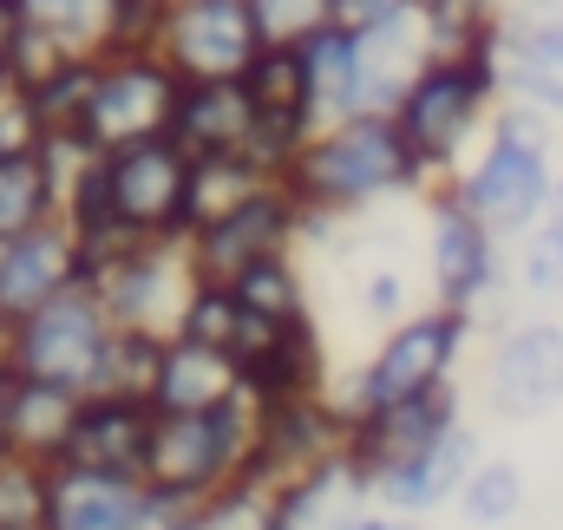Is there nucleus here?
Returning a JSON list of instances; mask_svg holds the SVG:
<instances>
[{
    "label": "nucleus",
    "instance_id": "nucleus-1",
    "mask_svg": "<svg viewBox=\"0 0 563 530\" xmlns=\"http://www.w3.org/2000/svg\"><path fill=\"white\" fill-rule=\"evenodd\" d=\"M282 184H288V197L308 217H341V223L380 210L387 197L432 190V177H426V164L413 157V144H407L394 112L328 119L321 132L308 137V151L295 157V170Z\"/></svg>",
    "mask_w": 563,
    "mask_h": 530
},
{
    "label": "nucleus",
    "instance_id": "nucleus-2",
    "mask_svg": "<svg viewBox=\"0 0 563 530\" xmlns=\"http://www.w3.org/2000/svg\"><path fill=\"white\" fill-rule=\"evenodd\" d=\"M558 119H544L538 106H518V99H505L498 112H492V132L485 144L459 164V177H445L505 243H518L525 230H538L544 223V210H551V197H558Z\"/></svg>",
    "mask_w": 563,
    "mask_h": 530
},
{
    "label": "nucleus",
    "instance_id": "nucleus-3",
    "mask_svg": "<svg viewBox=\"0 0 563 530\" xmlns=\"http://www.w3.org/2000/svg\"><path fill=\"white\" fill-rule=\"evenodd\" d=\"M505 106V40L498 46H472V53H432L413 92L394 106L400 132L413 144L432 184L459 177V164L472 157L478 132H492V112Z\"/></svg>",
    "mask_w": 563,
    "mask_h": 530
},
{
    "label": "nucleus",
    "instance_id": "nucleus-4",
    "mask_svg": "<svg viewBox=\"0 0 563 530\" xmlns=\"http://www.w3.org/2000/svg\"><path fill=\"white\" fill-rule=\"evenodd\" d=\"M250 452H256V399L250 394L210 406V412H157L139 478L170 511H203L217 492L243 478Z\"/></svg>",
    "mask_w": 563,
    "mask_h": 530
},
{
    "label": "nucleus",
    "instance_id": "nucleus-5",
    "mask_svg": "<svg viewBox=\"0 0 563 530\" xmlns=\"http://www.w3.org/2000/svg\"><path fill=\"white\" fill-rule=\"evenodd\" d=\"M472 314L465 308H413L407 321L380 328V341L354 361L347 380H334L341 412H380V406H400V399H420L432 387H452L459 367H465V341H472Z\"/></svg>",
    "mask_w": 563,
    "mask_h": 530
},
{
    "label": "nucleus",
    "instance_id": "nucleus-6",
    "mask_svg": "<svg viewBox=\"0 0 563 530\" xmlns=\"http://www.w3.org/2000/svg\"><path fill=\"white\" fill-rule=\"evenodd\" d=\"M190 177H197V157L177 137H139V144L106 151L73 190H92L144 243H184L190 236Z\"/></svg>",
    "mask_w": 563,
    "mask_h": 530
},
{
    "label": "nucleus",
    "instance_id": "nucleus-7",
    "mask_svg": "<svg viewBox=\"0 0 563 530\" xmlns=\"http://www.w3.org/2000/svg\"><path fill=\"white\" fill-rule=\"evenodd\" d=\"M112 341H119V321H112V308L99 301L92 281H73L66 295H53L46 308H33L20 328H7L13 374L59 380L73 394H99L106 361H112Z\"/></svg>",
    "mask_w": 563,
    "mask_h": 530
},
{
    "label": "nucleus",
    "instance_id": "nucleus-8",
    "mask_svg": "<svg viewBox=\"0 0 563 530\" xmlns=\"http://www.w3.org/2000/svg\"><path fill=\"white\" fill-rule=\"evenodd\" d=\"M426 288L432 301L465 308L472 321L511 288V243L452 184L426 190Z\"/></svg>",
    "mask_w": 563,
    "mask_h": 530
},
{
    "label": "nucleus",
    "instance_id": "nucleus-9",
    "mask_svg": "<svg viewBox=\"0 0 563 530\" xmlns=\"http://www.w3.org/2000/svg\"><path fill=\"white\" fill-rule=\"evenodd\" d=\"M184 86L190 79L164 53H106L92 106H86V137L99 151L139 144V137H170L177 106H184Z\"/></svg>",
    "mask_w": 563,
    "mask_h": 530
},
{
    "label": "nucleus",
    "instance_id": "nucleus-10",
    "mask_svg": "<svg viewBox=\"0 0 563 530\" xmlns=\"http://www.w3.org/2000/svg\"><path fill=\"white\" fill-rule=\"evenodd\" d=\"M263 46L269 33L250 0H170L157 26V53L184 79H243Z\"/></svg>",
    "mask_w": 563,
    "mask_h": 530
},
{
    "label": "nucleus",
    "instance_id": "nucleus-11",
    "mask_svg": "<svg viewBox=\"0 0 563 530\" xmlns=\"http://www.w3.org/2000/svg\"><path fill=\"white\" fill-rule=\"evenodd\" d=\"M485 406L498 419H544L563 406V321L518 314L492 334L485 354Z\"/></svg>",
    "mask_w": 563,
    "mask_h": 530
},
{
    "label": "nucleus",
    "instance_id": "nucleus-12",
    "mask_svg": "<svg viewBox=\"0 0 563 530\" xmlns=\"http://www.w3.org/2000/svg\"><path fill=\"white\" fill-rule=\"evenodd\" d=\"M92 288H99V301L112 308L119 328H132V334H177L197 275H190L184 243H132L119 263H106L92 275Z\"/></svg>",
    "mask_w": 563,
    "mask_h": 530
},
{
    "label": "nucleus",
    "instance_id": "nucleus-13",
    "mask_svg": "<svg viewBox=\"0 0 563 530\" xmlns=\"http://www.w3.org/2000/svg\"><path fill=\"white\" fill-rule=\"evenodd\" d=\"M269 250H301V203L288 197V184H263L243 210L184 236V256H190L197 281H236Z\"/></svg>",
    "mask_w": 563,
    "mask_h": 530
},
{
    "label": "nucleus",
    "instance_id": "nucleus-14",
    "mask_svg": "<svg viewBox=\"0 0 563 530\" xmlns=\"http://www.w3.org/2000/svg\"><path fill=\"white\" fill-rule=\"evenodd\" d=\"M177 511L144 485L139 472H99V465H53V505L46 530H157Z\"/></svg>",
    "mask_w": 563,
    "mask_h": 530
},
{
    "label": "nucleus",
    "instance_id": "nucleus-15",
    "mask_svg": "<svg viewBox=\"0 0 563 530\" xmlns=\"http://www.w3.org/2000/svg\"><path fill=\"white\" fill-rule=\"evenodd\" d=\"M73 281H86V263H79V230L66 217L0 243V334L20 328L53 295H66Z\"/></svg>",
    "mask_w": 563,
    "mask_h": 530
},
{
    "label": "nucleus",
    "instance_id": "nucleus-16",
    "mask_svg": "<svg viewBox=\"0 0 563 530\" xmlns=\"http://www.w3.org/2000/svg\"><path fill=\"white\" fill-rule=\"evenodd\" d=\"M478 459H485L478 426H472V419H459V426H452V432H439L426 452H413L407 465L380 472V478H374V492H367V505L400 511V518H432V511L459 505V485L472 478V465H478Z\"/></svg>",
    "mask_w": 563,
    "mask_h": 530
},
{
    "label": "nucleus",
    "instance_id": "nucleus-17",
    "mask_svg": "<svg viewBox=\"0 0 563 530\" xmlns=\"http://www.w3.org/2000/svg\"><path fill=\"white\" fill-rule=\"evenodd\" d=\"M243 387L256 406H295V399H321L334 394V367H328V341L321 321H288L269 328L256 354H243Z\"/></svg>",
    "mask_w": 563,
    "mask_h": 530
},
{
    "label": "nucleus",
    "instance_id": "nucleus-18",
    "mask_svg": "<svg viewBox=\"0 0 563 530\" xmlns=\"http://www.w3.org/2000/svg\"><path fill=\"white\" fill-rule=\"evenodd\" d=\"M243 367H236V354H223V347H210V341H190V334H170L164 341V354H157V412H210V406H230V399H243Z\"/></svg>",
    "mask_w": 563,
    "mask_h": 530
},
{
    "label": "nucleus",
    "instance_id": "nucleus-19",
    "mask_svg": "<svg viewBox=\"0 0 563 530\" xmlns=\"http://www.w3.org/2000/svg\"><path fill=\"white\" fill-rule=\"evenodd\" d=\"M151 426H157V406H151V399H132V394H86V406H79V432H73V459H66V465L144 472Z\"/></svg>",
    "mask_w": 563,
    "mask_h": 530
},
{
    "label": "nucleus",
    "instance_id": "nucleus-20",
    "mask_svg": "<svg viewBox=\"0 0 563 530\" xmlns=\"http://www.w3.org/2000/svg\"><path fill=\"white\" fill-rule=\"evenodd\" d=\"M354 33H361V112H394L432 66V33L420 13L387 26H354Z\"/></svg>",
    "mask_w": 563,
    "mask_h": 530
},
{
    "label": "nucleus",
    "instance_id": "nucleus-21",
    "mask_svg": "<svg viewBox=\"0 0 563 530\" xmlns=\"http://www.w3.org/2000/svg\"><path fill=\"white\" fill-rule=\"evenodd\" d=\"M79 406H86V394L20 374L13 399H7V452L40 459V465H66L73 459V432H79Z\"/></svg>",
    "mask_w": 563,
    "mask_h": 530
},
{
    "label": "nucleus",
    "instance_id": "nucleus-22",
    "mask_svg": "<svg viewBox=\"0 0 563 530\" xmlns=\"http://www.w3.org/2000/svg\"><path fill=\"white\" fill-rule=\"evenodd\" d=\"M250 132H256V99H250L243 79H190L184 86L170 137L190 157H236L250 144Z\"/></svg>",
    "mask_w": 563,
    "mask_h": 530
},
{
    "label": "nucleus",
    "instance_id": "nucleus-23",
    "mask_svg": "<svg viewBox=\"0 0 563 530\" xmlns=\"http://www.w3.org/2000/svg\"><path fill=\"white\" fill-rule=\"evenodd\" d=\"M53 217H66V184H59L46 144L40 151H0V243L40 230Z\"/></svg>",
    "mask_w": 563,
    "mask_h": 530
},
{
    "label": "nucleus",
    "instance_id": "nucleus-24",
    "mask_svg": "<svg viewBox=\"0 0 563 530\" xmlns=\"http://www.w3.org/2000/svg\"><path fill=\"white\" fill-rule=\"evenodd\" d=\"M250 99H256V119H295V125H321V106H314V79H308V53L301 40H269L250 73H243Z\"/></svg>",
    "mask_w": 563,
    "mask_h": 530
},
{
    "label": "nucleus",
    "instance_id": "nucleus-25",
    "mask_svg": "<svg viewBox=\"0 0 563 530\" xmlns=\"http://www.w3.org/2000/svg\"><path fill=\"white\" fill-rule=\"evenodd\" d=\"M301 53H308V79H314L321 125H328V119L361 112V33H354V26H341V20H328L321 33H308V40H301Z\"/></svg>",
    "mask_w": 563,
    "mask_h": 530
},
{
    "label": "nucleus",
    "instance_id": "nucleus-26",
    "mask_svg": "<svg viewBox=\"0 0 563 530\" xmlns=\"http://www.w3.org/2000/svg\"><path fill=\"white\" fill-rule=\"evenodd\" d=\"M525 505H531V478H525V465L518 459H505V452H485L478 465H472V478L459 485V518L465 530H511L525 518Z\"/></svg>",
    "mask_w": 563,
    "mask_h": 530
},
{
    "label": "nucleus",
    "instance_id": "nucleus-27",
    "mask_svg": "<svg viewBox=\"0 0 563 530\" xmlns=\"http://www.w3.org/2000/svg\"><path fill=\"white\" fill-rule=\"evenodd\" d=\"M230 288L243 295V308H250L256 321H276V328L314 314V301H308V275H301V256H295V250H269V256H256Z\"/></svg>",
    "mask_w": 563,
    "mask_h": 530
},
{
    "label": "nucleus",
    "instance_id": "nucleus-28",
    "mask_svg": "<svg viewBox=\"0 0 563 530\" xmlns=\"http://www.w3.org/2000/svg\"><path fill=\"white\" fill-rule=\"evenodd\" d=\"M263 184H276V177H263L243 151H236V157H197V177H190V230H203V223L243 210Z\"/></svg>",
    "mask_w": 563,
    "mask_h": 530
},
{
    "label": "nucleus",
    "instance_id": "nucleus-29",
    "mask_svg": "<svg viewBox=\"0 0 563 530\" xmlns=\"http://www.w3.org/2000/svg\"><path fill=\"white\" fill-rule=\"evenodd\" d=\"M432 53H472L505 40V0H420Z\"/></svg>",
    "mask_w": 563,
    "mask_h": 530
},
{
    "label": "nucleus",
    "instance_id": "nucleus-30",
    "mask_svg": "<svg viewBox=\"0 0 563 530\" xmlns=\"http://www.w3.org/2000/svg\"><path fill=\"white\" fill-rule=\"evenodd\" d=\"M13 7H20V20L33 33H53V40L79 46V53H106L112 13H119V0H13Z\"/></svg>",
    "mask_w": 563,
    "mask_h": 530
},
{
    "label": "nucleus",
    "instance_id": "nucleus-31",
    "mask_svg": "<svg viewBox=\"0 0 563 530\" xmlns=\"http://www.w3.org/2000/svg\"><path fill=\"white\" fill-rule=\"evenodd\" d=\"M53 505V465L0 452V530H46Z\"/></svg>",
    "mask_w": 563,
    "mask_h": 530
},
{
    "label": "nucleus",
    "instance_id": "nucleus-32",
    "mask_svg": "<svg viewBox=\"0 0 563 530\" xmlns=\"http://www.w3.org/2000/svg\"><path fill=\"white\" fill-rule=\"evenodd\" d=\"M354 308H361V321H367V328H394V321H407V314H413V281H407L394 263L367 268V275H361V288H354Z\"/></svg>",
    "mask_w": 563,
    "mask_h": 530
},
{
    "label": "nucleus",
    "instance_id": "nucleus-33",
    "mask_svg": "<svg viewBox=\"0 0 563 530\" xmlns=\"http://www.w3.org/2000/svg\"><path fill=\"white\" fill-rule=\"evenodd\" d=\"M269 40H308L334 20V0H250Z\"/></svg>",
    "mask_w": 563,
    "mask_h": 530
},
{
    "label": "nucleus",
    "instance_id": "nucleus-34",
    "mask_svg": "<svg viewBox=\"0 0 563 530\" xmlns=\"http://www.w3.org/2000/svg\"><path fill=\"white\" fill-rule=\"evenodd\" d=\"M46 119L33 106V92H0V151H40Z\"/></svg>",
    "mask_w": 563,
    "mask_h": 530
},
{
    "label": "nucleus",
    "instance_id": "nucleus-35",
    "mask_svg": "<svg viewBox=\"0 0 563 530\" xmlns=\"http://www.w3.org/2000/svg\"><path fill=\"white\" fill-rule=\"evenodd\" d=\"M407 13H420V0H334L341 26H387V20H407Z\"/></svg>",
    "mask_w": 563,
    "mask_h": 530
},
{
    "label": "nucleus",
    "instance_id": "nucleus-36",
    "mask_svg": "<svg viewBox=\"0 0 563 530\" xmlns=\"http://www.w3.org/2000/svg\"><path fill=\"white\" fill-rule=\"evenodd\" d=\"M0 92H20V7L0 0Z\"/></svg>",
    "mask_w": 563,
    "mask_h": 530
},
{
    "label": "nucleus",
    "instance_id": "nucleus-37",
    "mask_svg": "<svg viewBox=\"0 0 563 530\" xmlns=\"http://www.w3.org/2000/svg\"><path fill=\"white\" fill-rule=\"evenodd\" d=\"M328 530H420V518H400V511H380V505H354L347 518H334Z\"/></svg>",
    "mask_w": 563,
    "mask_h": 530
},
{
    "label": "nucleus",
    "instance_id": "nucleus-38",
    "mask_svg": "<svg viewBox=\"0 0 563 530\" xmlns=\"http://www.w3.org/2000/svg\"><path fill=\"white\" fill-rule=\"evenodd\" d=\"M13 354H7V334H0V452H7V399H13Z\"/></svg>",
    "mask_w": 563,
    "mask_h": 530
},
{
    "label": "nucleus",
    "instance_id": "nucleus-39",
    "mask_svg": "<svg viewBox=\"0 0 563 530\" xmlns=\"http://www.w3.org/2000/svg\"><path fill=\"white\" fill-rule=\"evenodd\" d=\"M157 530H217V525H210V518H203V511H177V518H170V525H157Z\"/></svg>",
    "mask_w": 563,
    "mask_h": 530
},
{
    "label": "nucleus",
    "instance_id": "nucleus-40",
    "mask_svg": "<svg viewBox=\"0 0 563 530\" xmlns=\"http://www.w3.org/2000/svg\"><path fill=\"white\" fill-rule=\"evenodd\" d=\"M544 230H558V236H563V177H558V197H551V210H544Z\"/></svg>",
    "mask_w": 563,
    "mask_h": 530
},
{
    "label": "nucleus",
    "instance_id": "nucleus-41",
    "mask_svg": "<svg viewBox=\"0 0 563 530\" xmlns=\"http://www.w3.org/2000/svg\"><path fill=\"white\" fill-rule=\"evenodd\" d=\"M525 7H551V0H505V13H525Z\"/></svg>",
    "mask_w": 563,
    "mask_h": 530
}]
</instances>
